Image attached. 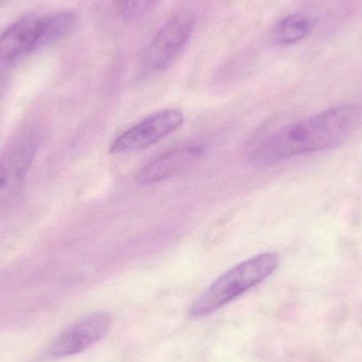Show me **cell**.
Here are the masks:
<instances>
[{"label": "cell", "mask_w": 362, "mask_h": 362, "mask_svg": "<svg viewBox=\"0 0 362 362\" xmlns=\"http://www.w3.org/2000/svg\"><path fill=\"white\" fill-rule=\"evenodd\" d=\"M362 124V106H335L279 129L251 154L259 165H274L293 157L320 152L344 144Z\"/></svg>", "instance_id": "1"}, {"label": "cell", "mask_w": 362, "mask_h": 362, "mask_svg": "<svg viewBox=\"0 0 362 362\" xmlns=\"http://www.w3.org/2000/svg\"><path fill=\"white\" fill-rule=\"evenodd\" d=\"M279 264L276 253L265 252L230 268L193 302L189 316L202 318L216 312L272 276Z\"/></svg>", "instance_id": "2"}, {"label": "cell", "mask_w": 362, "mask_h": 362, "mask_svg": "<svg viewBox=\"0 0 362 362\" xmlns=\"http://www.w3.org/2000/svg\"><path fill=\"white\" fill-rule=\"evenodd\" d=\"M194 17L180 12L161 28L144 51L138 70L139 80H148L165 71L177 59L194 28Z\"/></svg>", "instance_id": "3"}, {"label": "cell", "mask_w": 362, "mask_h": 362, "mask_svg": "<svg viewBox=\"0 0 362 362\" xmlns=\"http://www.w3.org/2000/svg\"><path fill=\"white\" fill-rule=\"evenodd\" d=\"M183 122L185 117L180 110L169 108L154 112L118 136L110 144V153L121 155L146 150L177 131Z\"/></svg>", "instance_id": "4"}, {"label": "cell", "mask_w": 362, "mask_h": 362, "mask_svg": "<svg viewBox=\"0 0 362 362\" xmlns=\"http://www.w3.org/2000/svg\"><path fill=\"white\" fill-rule=\"evenodd\" d=\"M112 315L95 312L85 315L64 329L51 344L49 356L62 359L74 356L88 350L110 331Z\"/></svg>", "instance_id": "5"}, {"label": "cell", "mask_w": 362, "mask_h": 362, "mask_svg": "<svg viewBox=\"0 0 362 362\" xmlns=\"http://www.w3.org/2000/svg\"><path fill=\"white\" fill-rule=\"evenodd\" d=\"M35 156V146L29 139L13 142L0 155V208L21 189Z\"/></svg>", "instance_id": "6"}, {"label": "cell", "mask_w": 362, "mask_h": 362, "mask_svg": "<svg viewBox=\"0 0 362 362\" xmlns=\"http://www.w3.org/2000/svg\"><path fill=\"white\" fill-rule=\"evenodd\" d=\"M204 154L200 146H187L171 151L144 165L137 175L138 182L151 185L177 175L197 161Z\"/></svg>", "instance_id": "7"}, {"label": "cell", "mask_w": 362, "mask_h": 362, "mask_svg": "<svg viewBox=\"0 0 362 362\" xmlns=\"http://www.w3.org/2000/svg\"><path fill=\"white\" fill-rule=\"evenodd\" d=\"M40 17L28 16L0 36V59L10 61L37 49Z\"/></svg>", "instance_id": "8"}, {"label": "cell", "mask_w": 362, "mask_h": 362, "mask_svg": "<svg viewBox=\"0 0 362 362\" xmlns=\"http://www.w3.org/2000/svg\"><path fill=\"white\" fill-rule=\"evenodd\" d=\"M78 25V16L72 12H62L40 17L37 49L55 44L69 36Z\"/></svg>", "instance_id": "9"}, {"label": "cell", "mask_w": 362, "mask_h": 362, "mask_svg": "<svg viewBox=\"0 0 362 362\" xmlns=\"http://www.w3.org/2000/svg\"><path fill=\"white\" fill-rule=\"evenodd\" d=\"M312 30V21L306 15H289L274 27L272 40L279 45L295 44L308 37Z\"/></svg>", "instance_id": "10"}, {"label": "cell", "mask_w": 362, "mask_h": 362, "mask_svg": "<svg viewBox=\"0 0 362 362\" xmlns=\"http://www.w3.org/2000/svg\"><path fill=\"white\" fill-rule=\"evenodd\" d=\"M159 0H120L121 15L127 21L139 18L152 10Z\"/></svg>", "instance_id": "11"}, {"label": "cell", "mask_w": 362, "mask_h": 362, "mask_svg": "<svg viewBox=\"0 0 362 362\" xmlns=\"http://www.w3.org/2000/svg\"><path fill=\"white\" fill-rule=\"evenodd\" d=\"M1 1H2V0H0V2H1Z\"/></svg>", "instance_id": "12"}]
</instances>
